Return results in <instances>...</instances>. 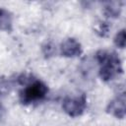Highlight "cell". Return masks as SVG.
Segmentation results:
<instances>
[{"label": "cell", "mask_w": 126, "mask_h": 126, "mask_svg": "<svg viewBox=\"0 0 126 126\" xmlns=\"http://www.w3.org/2000/svg\"><path fill=\"white\" fill-rule=\"evenodd\" d=\"M95 59L99 65L98 76L103 82H110L123 73L122 61L115 52L100 49L95 53Z\"/></svg>", "instance_id": "6da1fadb"}, {"label": "cell", "mask_w": 126, "mask_h": 126, "mask_svg": "<svg viewBox=\"0 0 126 126\" xmlns=\"http://www.w3.org/2000/svg\"><path fill=\"white\" fill-rule=\"evenodd\" d=\"M48 94V87L40 80L32 79L24 85L19 93V99L23 104H31L45 98Z\"/></svg>", "instance_id": "7a4b0ae2"}, {"label": "cell", "mask_w": 126, "mask_h": 126, "mask_svg": "<svg viewBox=\"0 0 126 126\" xmlns=\"http://www.w3.org/2000/svg\"><path fill=\"white\" fill-rule=\"evenodd\" d=\"M62 108L64 112L70 117L81 116L87 108V98L86 95L78 96H68L65 97L62 102Z\"/></svg>", "instance_id": "3957f363"}, {"label": "cell", "mask_w": 126, "mask_h": 126, "mask_svg": "<svg viewBox=\"0 0 126 126\" xmlns=\"http://www.w3.org/2000/svg\"><path fill=\"white\" fill-rule=\"evenodd\" d=\"M125 93L122 92L118 95H116L113 99H111L107 106H106V112L110 115H112L115 118L123 119L126 114V108H125Z\"/></svg>", "instance_id": "277c9868"}, {"label": "cell", "mask_w": 126, "mask_h": 126, "mask_svg": "<svg viewBox=\"0 0 126 126\" xmlns=\"http://www.w3.org/2000/svg\"><path fill=\"white\" fill-rule=\"evenodd\" d=\"M59 48L61 55L68 58L78 57L83 53L82 44L74 37H68L63 40Z\"/></svg>", "instance_id": "5b68a950"}, {"label": "cell", "mask_w": 126, "mask_h": 126, "mask_svg": "<svg viewBox=\"0 0 126 126\" xmlns=\"http://www.w3.org/2000/svg\"><path fill=\"white\" fill-rule=\"evenodd\" d=\"M12 30H13L12 14L4 8H0V31L11 32Z\"/></svg>", "instance_id": "8992f818"}, {"label": "cell", "mask_w": 126, "mask_h": 126, "mask_svg": "<svg viewBox=\"0 0 126 126\" xmlns=\"http://www.w3.org/2000/svg\"><path fill=\"white\" fill-rule=\"evenodd\" d=\"M121 13V4L119 2H107L103 8V14L107 18H118Z\"/></svg>", "instance_id": "52a82bcc"}, {"label": "cell", "mask_w": 126, "mask_h": 126, "mask_svg": "<svg viewBox=\"0 0 126 126\" xmlns=\"http://www.w3.org/2000/svg\"><path fill=\"white\" fill-rule=\"evenodd\" d=\"M113 42L114 44L118 47L123 49L125 47V43H126V33H125V29L120 30L118 32H116L114 38H113Z\"/></svg>", "instance_id": "ba28073f"}, {"label": "cell", "mask_w": 126, "mask_h": 126, "mask_svg": "<svg viewBox=\"0 0 126 126\" xmlns=\"http://www.w3.org/2000/svg\"><path fill=\"white\" fill-rule=\"evenodd\" d=\"M94 32L101 37H104L108 34L109 32V26L107 23L104 22H98L94 27Z\"/></svg>", "instance_id": "9c48e42d"}, {"label": "cell", "mask_w": 126, "mask_h": 126, "mask_svg": "<svg viewBox=\"0 0 126 126\" xmlns=\"http://www.w3.org/2000/svg\"><path fill=\"white\" fill-rule=\"evenodd\" d=\"M41 51L43 53V55L46 57V58H49L51 56H53L55 53H56V48H55V45L48 41V42H45L42 47H41Z\"/></svg>", "instance_id": "30bf717a"}, {"label": "cell", "mask_w": 126, "mask_h": 126, "mask_svg": "<svg viewBox=\"0 0 126 126\" xmlns=\"http://www.w3.org/2000/svg\"><path fill=\"white\" fill-rule=\"evenodd\" d=\"M11 88H12V83L9 80H4V79L0 80V98L8 94Z\"/></svg>", "instance_id": "8fae6325"}, {"label": "cell", "mask_w": 126, "mask_h": 126, "mask_svg": "<svg viewBox=\"0 0 126 126\" xmlns=\"http://www.w3.org/2000/svg\"><path fill=\"white\" fill-rule=\"evenodd\" d=\"M3 116H4V107H3L2 104L0 103V120L3 118Z\"/></svg>", "instance_id": "7c38bea8"}]
</instances>
